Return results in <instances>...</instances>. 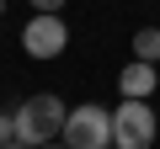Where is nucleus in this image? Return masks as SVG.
Wrapping results in <instances>:
<instances>
[{"label": "nucleus", "mask_w": 160, "mask_h": 149, "mask_svg": "<svg viewBox=\"0 0 160 149\" xmlns=\"http://www.w3.org/2000/svg\"><path fill=\"white\" fill-rule=\"evenodd\" d=\"M64 117H69V107L59 101V96H27L22 107H16V138L27 144V149H38V144H53L59 133H64Z\"/></svg>", "instance_id": "nucleus-1"}, {"label": "nucleus", "mask_w": 160, "mask_h": 149, "mask_svg": "<svg viewBox=\"0 0 160 149\" xmlns=\"http://www.w3.org/2000/svg\"><path fill=\"white\" fill-rule=\"evenodd\" d=\"M155 138H160V123H155L149 101L123 96V101L112 107V149H149Z\"/></svg>", "instance_id": "nucleus-2"}, {"label": "nucleus", "mask_w": 160, "mask_h": 149, "mask_svg": "<svg viewBox=\"0 0 160 149\" xmlns=\"http://www.w3.org/2000/svg\"><path fill=\"white\" fill-rule=\"evenodd\" d=\"M59 138L69 149H112V112L96 107V101H80V107H69Z\"/></svg>", "instance_id": "nucleus-3"}, {"label": "nucleus", "mask_w": 160, "mask_h": 149, "mask_svg": "<svg viewBox=\"0 0 160 149\" xmlns=\"http://www.w3.org/2000/svg\"><path fill=\"white\" fill-rule=\"evenodd\" d=\"M22 48H27L32 59H59V53L69 48V27H64V16H59V11H38V16L22 27Z\"/></svg>", "instance_id": "nucleus-4"}, {"label": "nucleus", "mask_w": 160, "mask_h": 149, "mask_svg": "<svg viewBox=\"0 0 160 149\" xmlns=\"http://www.w3.org/2000/svg\"><path fill=\"white\" fill-rule=\"evenodd\" d=\"M118 91H123V96H139V101H149V96L160 91V64H144V59H133V64L118 74Z\"/></svg>", "instance_id": "nucleus-5"}, {"label": "nucleus", "mask_w": 160, "mask_h": 149, "mask_svg": "<svg viewBox=\"0 0 160 149\" xmlns=\"http://www.w3.org/2000/svg\"><path fill=\"white\" fill-rule=\"evenodd\" d=\"M133 59L160 64V27H139V32H133Z\"/></svg>", "instance_id": "nucleus-6"}, {"label": "nucleus", "mask_w": 160, "mask_h": 149, "mask_svg": "<svg viewBox=\"0 0 160 149\" xmlns=\"http://www.w3.org/2000/svg\"><path fill=\"white\" fill-rule=\"evenodd\" d=\"M16 144V112H0V149Z\"/></svg>", "instance_id": "nucleus-7"}, {"label": "nucleus", "mask_w": 160, "mask_h": 149, "mask_svg": "<svg viewBox=\"0 0 160 149\" xmlns=\"http://www.w3.org/2000/svg\"><path fill=\"white\" fill-rule=\"evenodd\" d=\"M32 11H64V0H32Z\"/></svg>", "instance_id": "nucleus-8"}, {"label": "nucleus", "mask_w": 160, "mask_h": 149, "mask_svg": "<svg viewBox=\"0 0 160 149\" xmlns=\"http://www.w3.org/2000/svg\"><path fill=\"white\" fill-rule=\"evenodd\" d=\"M38 149H69V144H64V138H53V144H38Z\"/></svg>", "instance_id": "nucleus-9"}, {"label": "nucleus", "mask_w": 160, "mask_h": 149, "mask_svg": "<svg viewBox=\"0 0 160 149\" xmlns=\"http://www.w3.org/2000/svg\"><path fill=\"white\" fill-rule=\"evenodd\" d=\"M6 149H27V144H22V138H16V144H6Z\"/></svg>", "instance_id": "nucleus-10"}, {"label": "nucleus", "mask_w": 160, "mask_h": 149, "mask_svg": "<svg viewBox=\"0 0 160 149\" xmlns=\"http://www.w3.org/2000/svg\"><path fill=\"white\" fill-rule=\"evenodd\" d=\"M0 16H6V0H0Z\"/></svg>", "instance_id": "nucleus-11"}]
</instances>
